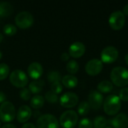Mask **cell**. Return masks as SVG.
<instances>
[{
  "instance_id": "1",
  "label": "cell",
  "mask_w": 128,
  "mask_h": 128,
  "mask_svg": "<svg viewBox=\"0 0 128 128\" xmlns=\"http://www.w3.org/2000/svg\"><path fill=\"white\" fill-rule=\"evenodd\" d=\"M112 83L118 87H125L128 85V70L124 67H116L110 73Z\"/></svg>"
},
{
  "instance_id": "16",
  "label": "cell",
  "mask_w": 128,
  "mask_h": 128,
  "mask_svg": "<svg viewBox=\"0 0 128 128\" xmlns=\"http://www.w3.org/2000/svg\"><path fill=\"white\" fill-rule=\"evenodd\" d=\"M32 116L31 108L27 105L21 106L16 113V118L20 123H26L28 122Z\"/></svg>"
},
{
  "instance_id": "12",
  "label": "cell",
  "mask_w": 128,
  "mask_h": 128,
  "mask_svg": "<svg viewBox=\"0 0 128 128\" xmlns=\"http://www.w3.org/2000/svg\"><path fill=\"white\" fill-rule=\"evenodd\" d=\"M88 103L89 104L92 109L98 110L104 104V97L99 92L96 90L92 91L88 94Z\"/></svg>"
},
{
  "instance_id": "4",
  "label": "cell",
  "mask_w": 128,
  "mask_h": 128,
  "mask_svg": "<svg viewBox=\"0 0 128 128\" xmlns=\"http://www.w3.org/2000/svg\"><path fill=\"white\" fill-rule=\"evenodd\" d=\"M78 120V114L74 110H67L60 116V124L63 128H74Z\"/></svg>"
},
{
  "instance_id": "31",
  "label": "cell",
  "mask_w": 128,
  "mask_h": 128,
  "mask_svg": "<svg viewBox=\"0 0 128 128\" xmlns=\"http://www.w3.org/2000/svg\"><path fill=\"white\" fill-rule=\"evenodd\" d=\"M51 90L53 93L58 94H60L62 90H63V86L60 83V82H53L51 85Z\"/></svg>"
},
{
  "instance_id": "3",
  "label": "cell",
  "mask_w": 128,
  "mask_h": 128,
  "mask_svg": "<svg viewBox=\"0 0 128 128\" xmlns=\"http://www.w3.org/2000/svg\"><path fill=\"white\" fill-rule=\"evenodd\" d=\"M16 116V110L14 104L10 101H5L0 106V120L4 123L12 122Z\"/></svg>"
},
{
  "instance_id": "8",
  "label": "cell",
  "mask_w": 128,
  "mask_h": 128,
  "mask_svg": "<svg viewBox=\"0 0 128 128\" xmlns=\"http://www.w3.org/2000/svg\"><path fill=\"white\" fill-rule=\"evenodd\" d=\"M34 17L28 11H21L15 17V23L20 28H28L32 26Z\"/></svg>"
},
{
  "instance_id": "6",
  "label": "cell",
  "mask_w": 128,
  "mask_h": 128,
  "mask_svg": "<svg viewBox=\"0 0 128 128\" xmlns=\"http://www.w3.org/2000/svg\"><path fill=\"white\" fill-rule=\"evenodd\" d=\"M109 24L115 31L121 30L125 24V16L121 10L112 12L109 18Z\"/></svg>"
},
{
  "instance_id": "26",
  "label": "cell",
  "mask_w": 128,
  "mask_h": 128,
  "mask_svg": "<svg viewBox=\"0 0 128 128\" xmlns=\"http://www.w3.org/2000/svg\"><path fill=\"white\" fill-rule=\"evenodd\" d=\"M3 32L8 36H13V35H14L16 33L17 28H16V27L14 25L8 23V24H6V25L4 26Z\"/></svg>"
},
{
  "instance_id": "19",
  "label": "cell",
  "mask_w": 128,
  "mask_h": 128,
  "mask_svg": "<svg viewBox=\"0 0 128 128\" xmlns=\"http://www.w3.org/2000/svg\"><path fill=\"white\" fill-rule=\"evenodd\" d=\"M113 89V84L108 80H104L98 83L97 86V90L100 93H110Z\"/></svg>"
},
{
  "instance_id": "43",
  "label": "cell",
  "mask_w": 128,
  "mask_h": 128,
  "mask_svg": "<svg viewBox=\"0 0 128 128\" xmlns=\"http://www.w3.org/2000/svg\"><path fill=\"white\" fill-rule=\"evenodd\" d=\"M0 128H1V122H0Z\"/></svg>"
},
{
  "instance_id": "5",
  "label": "cell",
  "mask_w": 128,
  "mask_h": 128,
  "mask_svg": "<svg viewBox=\"0 0 128 128\" xmlns=\"http://www.w3.org/2000/svg\"><path fill=\"white\" fill-rule=\"evenodd\" d=\"M10 83L17 88H24L28 82L26 74L22 70H14L9 76Z\"/></svg>"
},
{
  "instance_id": "9",
  "label": "cell",
  "mask_w": 128,
  "mask_h": 128,
  "mask_svg": "<svg viewBox=\"0 0 128 128\" xmlns=\"http://www.w3.org/2000/svg\"><path fill=\"white\" fill-rule=\"evenodd\" d=\"M118 58V50L113 46H106L100 53V58L103 63L111 64Z\"/></svg>"
},
{
  "instance_id": "11",
  "label": "cell",
  "mask_w": 128,
  "mask_h": 128,
  "mask_svg": "<svg viewBox=\"0 0 128 128\" xmlns=\"http://www.w3.org/2000/svg\"><path fill=\"white\" fill-rule=\"evenodd\" d=\"M79 98L74 92H66L60 98V104L64 108H73L77 105Z\"/></svg>"
},
{
  "instance_id": "10",
  "label": "cell",
  "mask_w": 128,
  "mask_h": 128,
  "mask_svg": "<svg viewBox=\"0 0 128 128\" xmlns=\"http://www.w3.org/2000/svg\"><path fill=\"white\" fill-rule=\"evenodd\" d=\"M104 64L101 60L93 58L89 60L86 64V72L90 76H97L103 70Z\"/></svg>"
},
{
  "instance_id": "14",
  "label": "cell",
  "mask_w": 128,
  "mask_h": 128,
  "mask_svg": "<svg viewBox=\"0 0 128 128\" xmlns=\"http://www.w3.org/2000/svg\"><path fill=\"white\" fill-rule=\"evenodd\" d=\"M86 52V46L84 44L80 41H76L73 43L69 47V55L70 56L78 58L82 57Z\"/></svg>"
},
{
  "instance_id": "39",
  "label": "cell",
  "mask_w": 128,
  "mask_h": 128,
  "mask_svg": "<svg viewBox=\"0 0 128 128\" xmlns=\"http://www.w3.org/2000/svg\"><path fill=\"white\" fill-rule=\"evenodd\" d=\"M2 40H3V35H2V34L0 33V43H1Z\"/></svg>"
},
{
  "instance_id": "24",
  "label": "cell",
  "mask_w": 128,
  "mask_h": 128,
  "mask_svg": "<svg viewBox=\"0 0 128 128\" xmlns=\"http://www.w3.org/2000/svg\"><path fill=\"white\" fill-rule=\"evenodd\" d=\"M79 68H80L79 64L75 60H70V61H69L68 62V64H67V66H66L67 71L69 74H70L71 75L76 74L78 72V70H79Z\"/></svg>"
},
{
  "instance_id": "32",
  "label": "cell",
  "mask_w": 128,
  "mask_h": 128,
  "mask_svg": "<svg viewBox=\"0 0 128 128\" xmlns=\"http://www.w3.org/2000/svg\"><path fill=\"white\" fill-rule=\"evenodd\" d=\"M119 98L124 102L128 101V87H124L122 88L119 92Z\"/></svg>"
},
{
  "instance_id": "37",
  "label": "cell",
  "mask_w": 128,
  "mask_h": 128,
  "mask_svg": "<svg viewBox=\"0 0 128 128\" xmlns=\"http://www.w3.org/2000/svg\"><path fill=\"white\" fill-rule=\"evenodd\" d=\"M1 128H16V127L11 124H4V126L1 127Z\"/></svg>"
},
{
  "instance_id": "40",
  "label": "cell",
  "mask_w": 128,
  "mask_h": 128,
  "mask_svg": "<svg viewBox=\"0 0 128 128\" xmlns=\"http://www.w3.org/2000/svg\"><path fill=\"white\" fill-rule=\"evenodd\" d=\"M38 113H40V112H34V117H35V116H37Z\"/></svg>"
},
{
  "instance_id": "29",
  "label": "cell",
  "mask_w": 128,
  "mask_h": 128,
  "mask_svg": "<svg viewBox=\"0 0 128 128\" xmlns=\"http://www.w3.org/2000/svg\"><path fill=\"white\" fill-rule=\"evenodd\" d=\"M78 128H93V122L88 118H84L79 122Z\"/></svg>"
},
{
  "instance_id": "2",
  "label": "cell",
  "mask_w": 128,
  "mask_h": 128,
  "mask_svg": "<svg viewBox=\"0 0 128 128\" xmlns=\"http://www.w3.org/2000/svg\"><path fill=\"white\" fill-rule=\"evenodd\" d=\"M104 111L108 116H116L122 107V102L118 96L111 94L107 96L104 100Z\"/></svg>"
},
{
  "instance_id": "41",
  "label": "cell",
  "mask_w": 128,
  "mask_h": 128,
  "mask_svg": "<svg viewBox=\"0 0 128 128\" xmlns=\"http://www.w3.org/2000/svg\"><path fill=\"white\" fill-rule=\"evenodd\" d=\"M2 58V52L0 51V60H1Z\"/></svg>"
},
{
  "instance_id": "27",
  "label": "cell",
  "mask_w": 128,
  "mask_h": 128,
  "mask_svg": "<svg viewBox=\"0 0 128 128\" xmlns=\"http://www.w3.org/2000/svg\"><path fill=\"white\" fill-rule=\"evenodd\" d=\"M10 68L7 64L2 63L0 64V80L6 79L9 74Z\"/></svg>"
},
{
  "instance_id": "7",
  "label": "cell",
  "mask_w": 128,
  "mask_h": 128,
  "mask_svg": "<svg viewBox=\"0 0 128 128\" xmlns=\"http://www.w3.org/2000/svg\"><path fill=\"white\" fill-rule=\"evenodd\" d=\"M37 128H59V122L54 116L44 114L38 118Z\"/></svg>"
},
{
  "instance_id": "21",
  "label": "cell",
  "mask_w": 128,
  "mask_h": 128,
  "mask_svg": "<svg viewBox=\"0 0 128 128\" xmlns=\"http://www.w3.org/2000/svg\"><path fill=\"white\" fill-rule=\"evenodd\" d=\"M44 101H45V99H44V98L43 96H41V95H34L31 99L30 105H31V106L32 108H34L35 110L40 109V108H42L43 106L44 105Z\"/></svg>"
},
{
  "instance_id": "22",
  "label": "cell",
  "mask_w": 128,
  "mask_h": 128,
  "mask_svg": "<svg viewBox=\"0 0 128 128\" xmlns=\"http://www.w3.org/2000/svg\"><path fill=\"white\" fill-rule=\"evenodd\" d=\"M108 124V121L104 116H97L93 121L94 128H105Z\"/></svg>"
},
{
  "instance_id": "13",
  "label": "cell",
  "mask_w": 128,
  "mask_h": 128,
  "mask_svg": "<svg viewBox=\"0 0 128 128\" xmlns=\"http://www.w3.org/2000/svg\"><path fill=\"white\" fill-rule=\"evenodd\" d=\"M112 128H127L128 127V117L125 113H119L108 122Z\"/></svg>"
},
{
  "instance_id": "18",
  "label": "cell",
  "mask_w": 128,
  "mask_h": 128,
  "mask_svg": "<svg viewBox=\"0 0 128 128\" xmlns=\"http://www.w3.org/2000/svg\"><path fill=\"white\" fill-rule=\"evenodd\" d=\"M13 6L8 2H0V17L9 16L13 13Z\"/></svg>"
},
{
  "instance_id": "34",
  "label": "cell",
  "mask_w": 128,
  "mask_h": 128,
  "mask_svg": "<svg viewBox=\"0 0 128 128\" xmlns=\"http://www.w3.org/2000/svg\"><path fill=\"white\" fill-rule=\"evenodd\" d=\"M6 101V95L4 92H0V104H3Z\"/></svg>"
},
{
  "instance_id": "42",
  "label": "cell",
  "mask_w": 128,
  "mask_h": 128,
  "mask_svg": "<svg viewBox=\"0 0 128 128\" xmlns=\"http://www.w3.org/2000/svg\"><path fill=\"white\" fill-rule=\"evenodd\" d=\"M105 128H112L111 126H106Z\"/></svg>"
},
{
  "instance_id": "25",
  "label": "cell",
  "mask_w": 128,
  "mask_h": 128,
  "mask_svg": "<svg viewBox=\"0 0 128 128\" xmlns=\"http://www.w3.org/2000/svg\"><path fill=\"white\" fill-rule=\"evenodd\" d=\"M47 79L52 83L57 82H60V80H62V76L58 71L52 70V71H50L47 74Z\"/></svg>"
},
{
  "instance_id": "28",
  "label": "cell",
  "mask_w": 128,
  "mask_h": 128,
  "mask_svg": "<svg viewBox=\"0 0 128 128\" xmlns=\"http://www.w3.org/2000/svg\"><path fill=\"white\" fill-rule=\"evenodd\" d=\"M45 99L50 104H56L58 100V95L53 93L52 91H49L45 94Z\"/></svg>"
},
{
  "instance_id": "38",
  "label": "cell",
  "mask_w": 128,
  "mask_h": 128,
  "mask_svg": "<svg viewBox=\"0 0 128 128\" xmlns=\"http://www.w3.org/2000/svg\"><path fill=\"white\" fill-rule=\"evenodd\" d=\"M124 60H125L126 64L128 65V53L126 54V56H125V57H124Z\"/></svg>"
},
{
  "instance_id": "30",
  "label": "cell",
  "mask_w": 128,
  "mask_h": 128,
  "mask_svg": "<svg viewBox=\"0 0 128 128\" xmlns=\"http://www.w3.org/2000/svg\"><path fill=\"white\" fill-rule=\"evenodd\" d=\"M20 98L24 100H28L31 98V92L27 88H22L20 92Z\"/></svg>"
},
{
  "instance_id": "20",
  "label": "cell",
  "mask_w": 128,
  "mask_h": 128,
  "mask_svg": "<svg viewBox=\"0 0 128 128\" xmlns=\"http://www.w3.org/2000/svg\"><path fill=\"white\" fill-rule=\"evenodd\" d=\"M44 81L41 80H34L30 82L28 88L30 89L31 93L33 94H38L39 92H41L44 86Z\"/></svg>"
},
{
  "instance_id": "33",
  "label": "cell",
  "mask_w": 128,
  "mask_h": 128,
  "mask_svg": "<svg viewBox=\"0 0 128 128\" xmlns=\"http://www.w3.org/2000/svg\"><path fill=\"white\" fill-rule=\"evenodd\" d=\"M70 55L68 52H63L61 56V59L64 62H67L70 59Z\"/></svg>"
},
{
  "instance_id": "35",
  "label": "cell",
  "mask_w": 128,
  "mask_h": 128,
  "mask_svg": "<svg viewBox=\"0 0 128 128\" xmlns=\"http://www.w3.org/2000/svg\"><path fill=\"white\" fill-rule=\"evenodd\" d=\"M22 128H37V127L32 123H26V124H24V125L22 127Z\"/></svg>"
},
{
  "instance_id": "17",
  "label": "cell",
  "mask_w": 128,
  "mask_h": 128,
  "mask_svg": "<svg viewBox=\"0 0 128 128\" xmlns=\"http://www.w3.org/2000/svg\"><path fill=\"white\" fill-rule=\"evenodd\" d=\"M62 82L66 88H73L77 86L78 80L74 75H65L62 78Z\"/></svg>"
},
{
  "instance_id": "23",
  "label": "cell",
  "mask_w": 128,
  "mask_h": 128,
  "mask_svg": "<svg viewBox=\"0 0 128 128\" xmlns=\"http://www.w3.org/2000/svg\"><path fill=\"white\" fill-rule=\"evenodd\" d=\"M90 110H91V107H90L89 104L87 101H82L78 106L77 112L80 116H83L87 115L89 112Z\"/></svg>"
},
{
  "instance_id": "36",
  "label": "cell",
  "mask_w": 128,
  "mask_h": 128,
  "mask_svg": "<svg viewBox=\"0 0 128 128\" xmlns=\"http://www.w3.org/2000/svg\"><path fill=\"white\" fill-rule=\"evenodd\" d=\"M122 13L124 14V15L125 16H128V4H127L124 8H123V10Z\"/></svg>"
},
{
  "instance_id": "15",
  "label": "cell",
  "mask_w": 128,
  "mask_h": 128,
  "mask_svg": "<svg viewBox=\"0 0 128 128\" xmlns=\"http://www.w3.org/2000/svg\"><path fill=\"white\" fill-rule=\"evenodd\" d=\"M28 74L30 78L38 80L43 74V67L38 62H32L28 67Z\"/></svg>"
}]
</instances>
